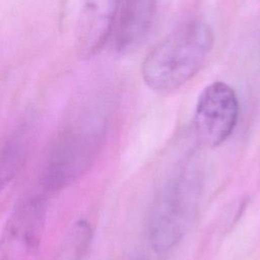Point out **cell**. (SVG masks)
Wrapping results in <instances>:
<instances>
[{
	"mask_svg": "<svg viewBox=\"0 0 260 260\" xmlns=\"http://www.w3.org/2000/svg\"><path fill=\"white\" fill-rule=\"evenodd\" d=\"M214 44L211 27L191 20L168 35L146 55L141 75L156 92L174 91L197 74L206 63Z\"/></svg>",
	"mask_w": 260,
	"mask_h": 260,
	"instance_id": "obj_1",
	"label": "cell"
},
{
	"mask_svg": "<svg viewBox=\"0 0 260 260\" xmlns=\"http://www.w3.org/2000/svg\"><path fill=\"white\" fill-rule=\"evenodd\" d=\"M199 196V182L187 171L179 172L162 187L152 208L149 241L156 252L172 249L190 226Z\"/></svg>",
	"mask_w": 260,
	"mask_h": 260,
	"instance_id": "obj_2",
	"label": "cell"
},
{
	"mask_svg": "<svg viewBox=\"0 0 260 260\" xmlns=\"http://www.w3.org/2000/svg\"><path fill=\"white\" fill-rule=\"evenodd\" d=\"M239 101L235 90L215 81L200 93L195 109V126L201 140L216 146L233 133L239 118Z\"/></svg>",
	"mask_w": 260,
	"mask_h": 260,
	"instance_id": "obj_3",
	"label": "cell"
},
{
	"mask_svg": "<svg viewBox=\"0 0 260 260\" xmlns=\"http://www.w3.org/2000/svg\"><path fill=\"white\" fill-rule=\"evenodd\" d=\"M92 143L89 134L79 130L60 134L48 150L44 162V186L50 190H59L78 177L89 164Z\"/></svg>",
	"mask_w": 260,
	"mask_h": 260,
	"instance_id": "obj_4",
	"label": "cell"
},
{
	"mask_svg": "<svg viewBox=\"0 0 260 260\" xmlns=\"http://www.w3.org/2000/svg\"><path fill=\"white\" fill-rule=\"evenodd\" d=\"M121 0H85L77 30L78 50L90 56L107 42L114 27Z\"/></svg>",
	"mask_w": 260,
	"mask_h": 260,
	"instance_id": "obj_5",
	"label": "cell"
},
{
	"mask_svg": "<svg viewBox=\"0 0 260 260\" xmlns=\"http://www.w3.org/2000/svg\"><path fill=\"white\" fill-rule=\"evenodd\" d=\"M156 11V0H124L115 23V43L119 51L135 48L148 32Z\"/></svg>",
	"mask_w": 260,
	"mask_h": 260,
	"instance_id": "obj_6",
	"label": "cell"
},
{
	"mask_svg": "<svg viewBox=\"0 0 260 260\" xmlns=\"http://www.w3.org/2000/svg\"><path fill=\"white\" fill-rule=\"evenodd\" d=\"M26 145L23 139L13 137L0 147V190L17 174L25 157Z\"/></svg>",
	"mask_w": 260,
	"mask_h": 260,
	"instance_id": "obj_7",
	"label": "cell"
}]
</instances>
